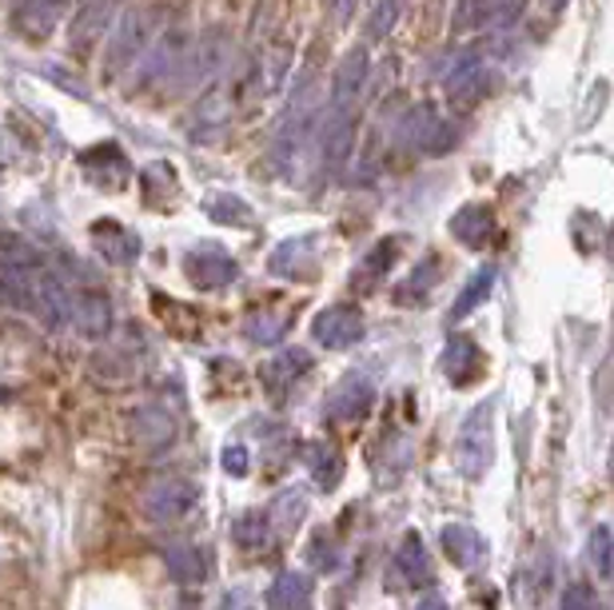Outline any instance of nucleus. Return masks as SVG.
Returning <instances> with one entry per match:
<instances>
[{"instance_id": "9d476101", "label": "nucleus", "mask_w": 614, "mask_h": 610, "mask_svg": "<svg viewBox=\"0 0 614 610\" xmlns=\"http://www.w3.org/2000/svg\"><path fill=\"white\" fill-rule=\"evenodd\" d=\"M148 36H152V12H128L121 21V33L112 36L109 77H121L124 68L136 65V56L148 53Z\"/></svg>"}, {"instance_id": "c85d7f7f", "label": "nucleus", "mask_w": 614, "mask_h": 610, "mask_svg": "<svg viewBox=\"0 0 614 610\" xmlns=\"http://www.w3.org/2000/svg\"><path fill=\"white\" fill-rule=\"evenodd\" d=\"M494 280H499V272H494L491 263L487 268H479V272L467 280V287L459 292V300H455V307H451V324H459V319H467L471 312H479L482 307V300L491 295V287H494Z\"/></svg>"}, {"instance_id": "5701e85b", "label": "nucleus", "mask_w": 614, "mask_h": 610, "mask_svg": "<svg viewBox=\"0 0 614 610\" xmlns=\"http://www.w3.org/2000/svg\"><path fill=\"white\" fill-rule=\"evenodd\" d=\"M292 324H296V316L292 312H275V307H255L252 316L243 319V331H248V339L252 343H280V339L292 331Z\"/></svg>"}, {"instance_id": "c756f323", "label": "nucleus", "mask_w": 614, "mask_h": 610, "mask_svg": "<svg viewBox=\"0 0 614 610\" xmlns=\"http://www.w3.org/2000/svg\"><path fill=\"white\" fill-rule=\"evenodd\" d=\"M268 519H272V523L280 527L284 534H292V531H296V527L307 519V495H304L299 487L280 490V495H275V507H272V515H268Z\"/></svg>"}, {"instance_id": "ddd939ff", "label": "nucleus", "mask_w": 614, "mask_h": 610, "mask_svg": "<svg viewBox=\"0 0 614 610\" xmlns=\"http://www.w3.org/2000/svg\"><path fill=\"white\" fill-rule=\"evenodd\" d=\"M391 567H395V578H399V587L403 590L431 583V558H428V543H423V534L407 531L403 539H399V551H395Z\"/></svg>"}, {"instance_id": "4468645a", "label": "nucleus", "mask_w": 614, "mask_h": 610, "mask_svg": "<svg viewBox=\"0 0 614 610\" xmlns=\"http://www.w3.org/2000/svg\"><path fill=\"white\" fill-rule=\"evenodd\" d=\"M263 602H268V610H311L316 607V583L304 571H280Z\"/></svg>"}, {"instance_id": "dca6fc26", "label": "nucleus", "mask_w": 614, "mask_h": 610, "mask_svg": "<svg viewBox=\"0 0 614 610\" xmlns=\"http://www.w3.org/2000/svg\"><path fill=\"white\" fill-rule=\"evenodd\" d=\"M307 371H311V355H307L304 348H287V351H280L275 360L263 363L260 380H263V387H268V392L284 399V395L296 387V380H304Z\"/></svg>"}, {"instance_id": "393cba45", "label": "nucleus", "mask_w": 614, "mask_h": 610, "mask_svg": "<svg viewBox=\"0 0 614 610\" xmlns=\"http://www.w3.org/2000/svg\"><path fill=\"white\" fill-rule=\"evenodd\" d=\"M304 455H307L304 463H307V471H311V479H316V487H323V490L340 487V479H343V459H340V451L331 448V443H307Z\"/></svg>"}, {"instance_id": "f257e3e1", "label": "nucleus", "mask_w": 614, "mask_h": 610, "mask_svg": "<svg viewBox=\"0 0 614 610\" xmlns=\"http://www.w3.org/2000/svg\"><path fill=\"white\" fill-rule=\"evenodd\" d=\"M363 84H367V48H351L348 56L336 68V80H331V97H328V116H323V163L331 172H340L343 160L351 156V144H355V116H360V100Z\"/></svg>"}, {"instance_id": "cd10ccee", "label": "nucleus", "mask_w": 614, "mask_h": 610, "mask_svg": "<svg viewBox=\"0 0 614 610\" xmlns=\"http://www.w3.org/2000/svg\"><path fill=\"white\" fill-rule=\"evenodd\" d=\"M268 539H272V519L263 511H243L240 519H231V543L240 546V551H248V555L263 551Z\"/></svg>"}, {"instance_id": "f3484780", "label": "nucleus", "mask_w": 614, "mask_h": 610, "mask_svg": "<svg viewBox=\"0 0 614 610\" xmlns=\"http://www.w3.org/2000/svg\"><path fill=\"white\" fill-rule=\"evenodd\" d=\"M482 351L475 339L467 336H455L447 343V351H443V375H447L455 387H471L475 380L482 375Z\"/></svg>"}, {"instance_id": "7c9ffc66", "label": "nucleus", "mask_w": 614, "mask_h": 610, "mask_svg": "<svg viewBox=\"0 0 614 610\" xmlns=\"http://www.w3.org/2000/svg\"><path fill=\"white\" fill-rule=\"evenodd\" d=\"M435 280H439V256L431 251L428 260H423V263L416 268V272H411V280H403V284L395 287V295H399V304H416V292L428 295L431 287H435Z\"/></svg>"}, {"instance_id": "1a4fd4ad", "label": "nucleus", "mask_w": 614, "mask_h": 610, "mask_svg": "<svg viewBox=\"0 0 614 610\" xmlns=\"http://www.w3.org/2000/svg\"><path fill=\"white\" fill-rule=\"evenodd\" d=\"M184 272L192 280V287H200V292H219V287H228L240 275V268H236L228 251L204 244V248H192L184 256Z\"/></svg>"}, {"instance_id": "f704fd0d", "label": "nucleus", "mask_w": 614, "mask_h": 610, "mask_svg": "<svg viewBox=\"0 0 614 610\" xmlns=\"http://www.w3.org/2000/svg\"><path fill=\"white\" fill-rule=\"evenodd\" d=\"M562 610H599V599H594V590L587 583H575L562 595Z\"/></svg>"}, {"instance_id": "0eeeda50", "label": "nucleus", "mask_w": 614, "mask_h": 610, "mask_svg": "<svg viewBox=\"0 0 614 610\" xmlns=\"http://www.w3.org/2000/svg\"><path fill=\"white\" fill-rule=\"evenodd\" d=\"M311 336L319 348L348 351L363 339V312L355 304H331L311 319Z\"/></svg>"}, {"instance_id": "4c0bfd02", "label": "nucleus", "mask_w": 614, "mask_h": 610, "mask_svg": "<svg viewBox=\"0 0 614 610\" xmlns=\"http://www.w3.org/2000/svg\"><path fill=\"white\" fill-rule=\"evenodd\" d=\"M395 16H399V0H384V4H379V16L372 21L375 41H379V36H387V29L395 24Z\"/></svg>"}, {"instance_id": "bb28decb", "label": "nucleus", "mask_w": 614, "mask_h": 610, "mask_svg": "<svg viewBox=\"0 0 614 610\" xmlns=\"http://www.w3.org/2000/svg\"><path fill=\"white\" fill-rule=\"evenodd\" d=\"M132 436H136V443H144V448H164L168 439L175 436V427L160 407H140V411L132 415Z\"/></svg>"}, {"instance_id": "9b49d317", "label": "nucleus", "mask_w": 614, "mask_h": 610, "mask_svg": "<svg viewBox=\"0 0 614 610\" xmlns=\"http://www.w3.org/2000/svg\"><path fill=\"white\" fill-rule=\"evenodd\" d=\"M491 72H487V65H482V56L475 53H463L459 60H455V68L447 72V100L451 109H475L482 100V92H487V84H491Z\"/></svg>"}, {"instance_id": "c9c22d12", "label": "nucleus", "mask_w": 614, "mask_h": 610, "mask_svg": "<svg viewBox=\"0 0 614 610\" xmlns=\"http://www.w3.org/2000/svg\"><path fill=\"white\" fill-rule=\"evenodd\" d=\"M224 471H228L231 479H243V475H248V448H243V443H228V448H224Z\"/></svg>"}, {"instance_id": "b1692460", "label": "nucleus", "mask_w": 614, "mask_h": 610, "mask_svg": "<svg viewBox=\"0 0 614 610\" xmlns=\"http://www.w3.org/2000/svg\"><path fill=\"white\" fill-rule=\"evenodd\" d=\"M395 251H399V240H379V244H375V248L360 260L355 275H351V287H355V292H372V287L387 275V268H391Z\"/></svg>"}, {"instance_id": "a878e982", "label": "nucleus", "mask_w": 614, "mask_h": 610, "mask_svg": "<svg viewBox=\"0 0 614 610\" xmlns=\"http://www.w3.org/2000/svg\"><path fill=\"white\" fill-rule=\"evenodd\" d=\"M411 148H428L431 152V140H443V121H439V112L431 109V104H419V109H411V116L403 121V132H399Z\"/></svg>"}, {"instance_id": "58836bf2", "label": "nucleus", "mask_w": 614, "mask_h": 610, "mask_svg": "<svg viewBox=\"0 0 614 610\" xmlns=\"http://www.w3.org/2000/svg\"><path fill=\"white\" fill-rule=\"evenodd\" d=\"M331 12H336V21L348 24L355 12H360V0H331Z\"/></svg>"}, {"instance_id": "aec40b11", "label": "nucleus", "mask_w": 614, "mask_h": 610, "mask_svg": "<svg viewBox=\"0 0 614 610\" xmlns=\"http://www.w3.org/2000/svg\"><path fill=\"white\" fill-rule=\"evenodd\" d=\"M68 0H24L21 9L12 12V24H16V33H24L29 41H44V36L53 33V24L60 21V9H65Z\"/></svg>"}, {"instance_id": "6e6552de", "label": "nucleus", "mask_w": 614, "mask_h": 610, "mask_svg": "<svg viewBox=\"0 0 614 610\" xmlns=\"http://www.w3.org/2000/svg\"><path fill=\"white\" fill-rule=\"evenodd\" d=\"M372 404H375L372 380L360 375V371H351V375H343V380L336 383V392L328 395L323 415H328L331 423H360L363 415L372 411Z\"/></svg>"}, {"instance_id": "2eb2a0df", "label": "nucleus", "mask_w": 614, "mask_h": 610, "mask_svg": "<svg viewBox=\"0 0 614 610\" xmlns=\"http://www.w3.org/2000/svg\"><path fill=\"white\" fill-rule=\"evenodd\" d=\"M487 539L475 531L471 523H447L443 527V555L451 558V567L459 571H475L487 558Z\"/></svg>"}, {"instance_id": "473e14b6", "label": "nucleus", "mask_w": 614, "mask_h": 610, "mask_svg": "<svg viewBox=\"0 0 614 610\" xmlns=\"http://www.w3.org/2000/svg\"><path fill=\"white\" fill-rule=\"evenodd\" d=\"M208 216L216 219V224H252V212H248V204H243L240 196H216L208 204Z\"/></svg>"}, {"instance_id": "72a5a7b5", "label": "nucleus", "mask_w": 614, "mask_h": 610, "mask_svg": "<svg viewBox=\"0 0 614 610\" xmlns=\"http://www.w3.org/2000/svg\"><path fill=\"white\" fill-rule=\"evenodd\" d=\"M311 563H316L319 571H336L340 567V551H336V539H328V531L316 534V543H311Z\"/></svg>"}, {"instance_id": "4be33fe9", "label": "nucleus", "mask_w": 614, "mask_h": 610, "mask_svg": "<svg viewBox=\"0 0 614 610\" xmlns=\"http://www.w3.org/2000/svg\"><path fill=\"white\" fill-rule=\"evenodd\" d=\"M494 231V216L487 204H463L455 216H451V236L467 248H482V244L491 240Z\"/></svg>"}, {"instance_id": "e433bc0d", "label": "nucleus", "mask_w": 614, "mask_h": 610, "mask_svg": "<svg viewBox=\"0 0 614 610\" xmlns=\"http://www.w3.org/2000/svg\"><path fill=\"white\" fill-rule=\"evenodd\" d=\"M255 607V595L248 587H231L224 599H219L216 610H252Z\"/></svg>"}, {"instance_id": "a19ab883", "label": "nucleus", "mask_w": 614, "mask_h": 610, "mask_svg": "<svg viewBox=\"0 0 614 610\" xmlns=\"http://www.w3.org/2000/svg\"><path fill=\"white\" fill-rule=\"evenodd\" d=\"M567 4H570V0H547V9H550V12H562Z\"/></svg>"}, {"instance_id": "f8f14e48", "label": "nucleus", "mask_w": 614, "mask_h": 610, "mask_svg": "<svg viewBox=\"0 0 614 610\" xmlns=\"http://www.w3.org/2000/svg\"><path fill=\"white\" fill-rule=\"evenodd\" d=\"M116 9H121V0H84L80 12H72V24H68V41H72V48H77V53H88L92 44L104 41Z\"/></svg>"}, {"instance_id": "412c9836", "label": "nucleus", "mask_w": 614, "mask_h": 610, "mask_svg": "<svg viewBox=\"0 0 614 610\" xmlns=\"http://www.w3.org/2000/svg\"><path fill=\"white\" fill-rule=\"evenodd\" d=\"M92 236H96V248L100 256L109 263H132L136 256H140V236H132L124 224H116V219H100V224H92Z\"/></svg>"}, {"instance_id": "6ab92c4d", "label": "nucleus", "mask_w": 614, "mask_h": 610, "mask_svg": "<svg viewBox=\"0 0 614 610\" xmlns=\"http://www.w3.org/2000/svg\"><path fill=\"white\" fill-rule=\"evenodd\" d=\"M164 567L180 587H196L208 578V558L196 543H168L164 546Z\"/></svg>"}, {"instance_id": "a211bd4d", "label": "nucleus", "mask_w": 614, "mask_h": 610, "mask_svg": "<svg viewBox=\"0 0 614 610\" xmlns=\"http://www.w3.org/2000/svg\"><path fill=\"white\" fill-rule=\"evenodd\" d=\"M272 275H284V280H296V275H311L316 268V240L311 236H296V240H284L272 251L268 260Z\"/></svg>"}, {"instance_id": "39448f33", "label": "nucleus", "mask_w": 614, "mask_h": 610, "mask_svg": "<svg viewBox=\"0 0 614 610\" xmlns=\"http://www.w3.org/2000/svg\"><path fill=\"white\" fill-rule=\"evenodd\" d=\"M140 507L156 527H172V523H180V519H187V515L200 507V487L192 479L168 475V479L152 483V487L144 490Z\"/></svg>"}, {"instance_id": "f03ea898", "label": "nucleus", "mask_w": 614, "mask_h": 610, "mask_svg": "<svg viewBox=\"0 0 614 610\" xmlns=\"http://www.w3.org/2000/svg\"><path fill=\"white\" fill-rule=\"evenodd\" d=\"M44 275H48V268H44L41 251L29 240H21V236L4 231L0 236V292H4V300L12 307H21V312H29Z\"/></svg>"}, {"instance_id": "7ed1b4c3", "label": "nucleus", "mask_w": 614, "mask_h": 610, "mask_svg": "<svg viewBox=\"0 0 614 610\" xmlns=\"http://www.w3.org/2000/svg\"><path fill=\"white\" fill-rule=\"evenodd\" d=\"M494 459V399H482L463 415L459 436H455V467L467 479H482Z\"/></svg>"}, {"instance_id": "2f4dec72", "label": "nucleus", "mask_w": 614, "mask_h": 610, "mask_svg": "<svg viewBox=\"0 0 614 610\" xmlns=\"http://www.w3.org/2000/svg\"><path fill=\"white\" fill-rule=\"evenodd\" d=\"M587 555H591V567L599 578H611V527L599 523L587 539Z\"/></svg>"}, {"instance_id": "423d86ee", "label": "nucleus", "mask_w": 614, "mask_h": 610, "mask_svg": "<svg viewBox=\"0 0 614 610\" xmlns=\"http://www.w3.org/2000/svg\"><path fill=\"white\" fill-rule=\"evenodd\" d=\"M68 324L88 339L109 336L112 304H109V295L100 292L88 275H80V284H68Z\"/></svg>"}, {"instance_id": "ea45409f", "label": "nucleus", "mask_w": 614, "mask_h": 610, "mask_svg": "<svg viewBox=\"0 0 614 610\" xmlns=\"http://www.w3.org/2000/svg\"><path fill=\"white\" fill-rule=\"evenodd\" d=\"M416 610H447V602H443V595H435V590H428L423 599H419Z\"/></svg>"}, {"instance_id": "20e7f679", "label": "nucleus", "mask_w": 614, "mask_h": 610, "mask_svg": "<svg viewBox=\"0 0 614 610\" xmlns=\"http://www.w3.org/2000/svg\"><path fill=\"white\" fill-rule=\"evenodd\" d=\"M316 109H319V97H316V77L311 72H304V80H299L296 97H292V104H287L284 121H280V128H275V140H272V156L268 160L284 172V168H292L299 156V148H304L307 132H311V121H316Z\"/></svg>"}]
</instances>
